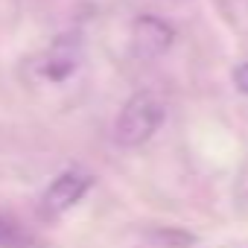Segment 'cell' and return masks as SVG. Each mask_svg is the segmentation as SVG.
<instances>
[{
	"instance_id": "4",
	"label": "cell",
	"mask_w": 248,
	"mask_h": 248,
	"mask_svg": "<svg viewBox=\"0 0 248 248\" xmlns=\"http://www.w3.org/2000/svg\"><path fill=\"white\" fill-rule=\"evenodd\" d=\"M79 59H82V41L76 32H64L53 41L50 53H47V62H44V76L53 79V82H64L76 67H79Z\"/></svg>"
},
{
	"instance_id": "1",
	"label": "cell",
	"mask_w": 248,
	"mask_h": 248,
	"mask_svg": "<svg viewBox=\"0 0 248 248\" xmlns=\"http://www.w3.org/2000/svg\"><path fill=\"white\" fill-rule=\"evenodd\" d=\"M161 123H164V102L152 91H138L123 105L114 126V138L120 146H140L158 132Z\"/></svg>"
},
{
	"instance_id": "5",
	"label": "cell",
	"mask_w": 248,
	"mask_h": 248,
	"mask_svg": "<svg viewBox=\"0 0 248 248\" xmlns=\"http://www.w3.org/2000/svg\"><path fill=\"white\" fill-rule=\"evenodd\" d=\"M24 245L27 236L18 231V225L9 219H0V248H24Z\"/></svg>"
},
{
	"instance_id": "3",
	"label": "cell",
	"mask_w": 248,
	"mask_h": 248,
	"mask_svg": "<svg viewBox=\"0 0 248 248\" xmlns=\"http://www.w3.org/2000/svg\"><path fill=\"white\" fill-rule=\"evenodd\" d=\"M172 38H175L172 27H170L167 21L155 18V15H143V18H138L135 27H132V50H135V56L143 59V62L161 59V56L172 47Z\"/></svg>"
},
{
	"instance_id": "6",
	"label": "cell",
	"mask_w": 248,
	"mask_h": 248,
	"mask_svg": "<svg viewBox=\"0 0 248 248\" xmlns=\"http://www.w3.org/2000/svg\"><path fill=\"white\" fill-rule=\"evenodd\" d=\"M233 85L239 93H248V62H242L236 70H233Z\"/></svg>"
},
{
	"instance_id": "2",
	"label": "cell",
	"mask_w": 248,
	"mask_h": 248,
	"mask_svg": "<svg viewBox=\"0 0 248 248\" xmlns=\"http://www.w3.org/2000/svg\"><path fill=\"white\" fill-rule=\"evenodd\" d=\"M91 187V175L82 170H67L62 172L41 196V216L44 219H56L64 210H70Z\"/></svg>"
}]
</instances>
